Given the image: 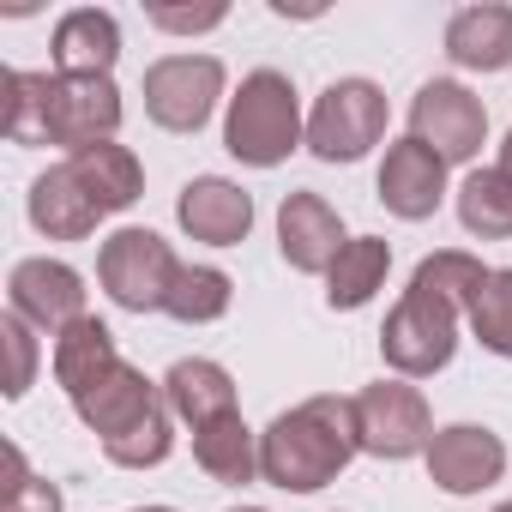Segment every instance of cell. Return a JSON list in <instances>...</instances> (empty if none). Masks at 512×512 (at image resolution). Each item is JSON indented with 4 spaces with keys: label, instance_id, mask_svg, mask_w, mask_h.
Here are the masks:
<instances>
[{
    "label": "cell",
    "instance_id": "f1b7e54d",
    "mask_svg": "<svg viewBox=\"0 0 512 512\" xmlns=\"http://www.w3.org/2000/svg\"><path fill=\"white\" fill-rule=\"evenodd\" d=\"M464 320H470V332H476L482 350L512 356V266L506 272H488V284L476 290V302H470Z\"/></svg>",
    "mask_w": 512,
    "mask_h": 512
},
{
    "label": "cell",
    "instance_id": "4316f807",
    "mask_svg": "<svg viewBox=\"0 0 512 512\" xmlns=\"http://www.w3.org/2000/svg\"><path fill=\"white\" fill-rule=\"evenodd\" d=\"M0 133L13 145H49V133H43V73H25V67L0 73Z\"/></svg>",
    "mask_w": 512,
    "mask_h": 512
},
{
    "label": "cell",
    "instance_id": "6da1fadb",
    "mask_svg": "<svg viewBox=\"0 0 512 512\" xmlns=\"http://www.w3.org/2000/svg\"><path fill=\"white\" fill-rule=\"evenodd\" d=\"M356 452H362L356 398L320 392V398L284 410V416L260 434V482H272V488H284V494H314V488L338 482Z\"/></svg>",
    "mask_w": 512,
    "mask_h": 512
},
{
    "label": "cell",
    "instance_id": "9c48e42d",
    "mask_svg": "<svg viewBox=\"0 0 512 512\" xmlns=\"http://www.w3.org/2000/svg\"><path fill=\"white\" fill-rule=\"evenodd\" d=\"M410 139L428 145L440 163H476V151L488 145V109L458 79H428L410 97Z\"/></svg>",
    "mask_w": 512,
    "mask_h": 512
},
{
    "label": "cell",
    "instance_id": "5bb4252c",
    "mask_svg": "<svg viewBox=\"0 0 512 512\" xmlns=\"http://www.w3.org/2000/svg\"><path fill=\"white\" fill-rule=\"evenodd\" d=\"M374 193H380V205H386L392 217L422 223V217H434L440 199H446V163H440L428 145H416V139L404 133L398 145H386V163H380Z\"/></svg>",
    "mask_w": 512,
    "mask_h": 512
},
{
    "label": "cell",
    "instance_id": "d590c367",
    "mask_svg": "<svg viewBox=\"0 0 512 512\" xmlns=\"http://www.w3.org/2000/svg\"><path fill=\"white\" fill-rule=\"evenodd\" d=\"M229 512H266V506H229Z\"/></svg>",
    "mask_w": 512,
    "mask_h": 512
},
{
    "label": "cell",
    "instance_id": "7402d4cb",
    "mask_svg": "<svg viewBox=\"0 0 512 512\" xmlns=\"http://www.w3.org/2000/svg\"><path fill=\"white\" fill-rule=\"evenodd\" d=\"M386 272H392V241L386 235H356L344 253H338V266L326 272V308L338 314H350V308H368L374 296H380V284H386Z\"/></svg>",
    "mask_w": 512,
    "mask_h": 512
},
{
    "label": "cell",
    "instance_id": "ba28073f",
    "mask_svg": "<svg viewBox=\"0 0 512 512\" xmlns=\"http://www.w3.org/2000/svg\"><path fill=\"white\" fill-rule=\"evenodd\" d=\"M223 97V61L217 55H163L145 67V115L163 133H199Z\"/></svg>",
    "mask_w": 512,
    "mask_h": 512
},
{
    "label": "cell",
    "instance_id": "f546056e",
    "mask_svg": "<svg viewBox=\"0 0 512 512\" xmlns=\"http://www.w3.org/2000/svg\"><path fill=\"white\" fill-rule=\"evenodd\" d=\"M0 338H7V356H13L7 398H25L31 380H37V326H25L19 314H7V320H0Z\"/></svg>",
    "mask_w": 512,
    "mask_h": 512
},
{
    "label": "cell",
    "instance_id": "5b68a950",
    "mask_svg": "<svg viewBox=\"0 0 512 512\" xmlns=\"http://www.w3.org/2000/svg\"><path fill=\"white\" fill-rule=\"evenodd\" d=\"M43 133L67 157L109 145L121 133V91L109 73H43Z\"/></svg>",
    "mask_w": 512,
    "mask_h": 512
},
{
    "label": "cell",
    "instance_id": "1f68e13d",
    "mask_svg": "<svg viewBox=\"0 0 512 512\" xmlns=\"http://www.w3.org/2000/svg\"><path fill=\"white\" fill-rule=\"evenodd\" d=\"M0 512H61V488L49 476H31L13 500H0Z\"/></svg>",
    "mask_w": 512,
    "mask_h": 512
},
{
    "label": "cell",
    "instance_id": "484cf974",
    "mask_svg": "<svg viewBox=\"0 0 512 512\" xmlns=\"http://www.w3.org/2000/svg\"><path fill=\"white\" fill-rule=\"evenodd\" d=\"M488 284V266L476 260V253H464V247H446V253H428V260L416 266V278H410V290H428V296H446L452 308H464L470 314V302H476V290Z\"/></svg>",
    "mask_w": 512,
    "mask_h": 512
},
{
    "label": "cell",
    "instance_id": "30bf717a",
    "mask_svg": "<svg viewBox=\"0 0 512 512\" xmlns=\"http://www.w3.org/2000/svg\"><path fill=\"white\" fill-rule=\"evenodd\" d=\"M7 314H19L25 326L61 338L67 326L85 320V278L67 266V260H19L13 278H7Z\"/></svg>",
    "mask_w": 512,
    "mask_h": 512
},
{
    "label": "cell",
    "instance_id": "d4e9b609",
    "mask_svg": "<svg viewBox=\"0 0 512 512\" xmlns=\"http://www.w3.org/2000/svg\"><path fill=\"white\" fill-rule=\"evenodd\" d=\"M229 302H235V278L229 272H217V266H181L163 314L181 320V326H211V320L229 314Z\"/></svg>",
    "mask_w": 512,
    "mask_h": 512
},
{
    "label": "cell",
    "instance_id": "44dd1931",
    "mask_svg": "<svg viewBox=\"0 0 512 512\" xmlns=\"http://www.w3.org/2000/svg\"><path fill=\"white\" fill-rule=\"evenodd\" d=\"M163 398H169V410H175L187 428H205V422H217V416L235 410V380H229L223 362L187 356V362H175V368L163 374Z\"/></svg>",
    "mask_w": 512,
    "mask_h": 512
},
{
    "label": "cell",
    "instance_id": "7a4b0ae2",
    "mask_svg": "<svg viewBox=\"0 0 512 512\" xmlns=\"http://www.w3.org/2000/svg\"><path fill=\"white\" fill-rule=\"evenodd\" d=\"M296 145H308V121H302V103H296V85L290 73L278 67H253L241 79V91L229 97V115H223V151L247 169H278Z\"/></svg>",
    "mask_w": 512,
    "mask_h": 512
},
{
    "label": "cell",
    "instance_id": "2e32d148",
    "mask_svg": "<svg viewBox=\"0 0 512 512\" xmlns=\"http://www.w3.org/2000/svg\"><path fill=\"white\" fill-rule=\"evenodd\" d=\"M446 61L464 73H506L512 67V7L482 0L446 19Z\"/></svg>",
    "mask_w": 512,
    "mask_h": 512
},
{
    "label": "cell",
    "instance_id": "8fae6325",
    "mask_svg": "<svg viewBox=\"0 0 512 512\" xmlns=\"http://www.w3.org/2000/svg\"><path fill=\"white\" fill-rule=\"evenodd\" d=\"M428 482L440 494H482L506 476V440L482 422H452V428H434L428 440Z\"/></svg>",
    "mask_w": 512,
    "mask_h": 512
},
{
    "label": "cell",
    "instance_id": "8d00e7d4",
    "mask_svg": "<svg viewBox=\"0 0 512 512\" xmlns=\"http://www.w3.org/2000/svg\"><path fill=\"white\" fill-rule=\"evenodd\" d=\"M494 512H512V500H500V506H494Z\"/></svg>",
    "mask_w": 512,
    "mask_h": 512
},
{
    "label": "cell",
    "instance_id": "cb8c5ba5",
    "mask_svg": "<svg viewBox=\"0 0 512 512\" xmlns=\"http://www.w3.org/2000/svg\"><path fill=\"white\" fill-rule=\"evenodd\" d=\"M458 223L482 241H512V175L470 169L458 187Z\"/></svg>",
    "mask_w": 512,
    "mask_h": 512
},
{
    "label": "cell",
    "instance_id": "ffe728a7",
    "mask_svg": "<svg viewBox=\"0 0 512 512\" xmlns=\"http://www.w3.org/2000/svg\"><path fill=\"white\" fill-rule=\"evenodd\" d=\"M121 368V350H115V332L97 320V314H85L79 326H67L61 338H55V380H61V392L67 398H85L97 380H109Z\"/></svg>",
    "mask_w": 512,
    "mask_h": 512
},
{
    "label": "cell",
    "instance_id": "9a60e30c",
    "mask_svg": "<svg viewBox=\"0 0 512 512\" xmlns=\"http://www.w3.org/2000/svg\"><path fill=\"white\" fill-rule=\"evenodd\" d=\"M157 404H163V380H145L133 362H121L109 380H97L85 398H73V416L109 446V440H121L127 428H139Z\"/></svg>",
    "mask_w": 512,
    "mask_h": 512
},
{
    "label": "cell",
    "instance_id": "836d02e7",
    "mask_svg": "<svg viewBox=\"0 0 512 512\" xmlns=\"http://www.w3.org/2000/svg\"><path fill=\"white\" fill-rule=\"evenodd\" d=\"M500 175H512V133H506V145H500V163H494Z\"/></svg>",
    "mask_w": 512,
    "mask_h": 512
},
{
    "label": "cell",
    "instance_id": "603a6c76",
    "mask_svg": "<svg viewBox=\"0 0 512 512\" xmlns=\"http://www.w3.org/2000/svg\"><path fill=\"white\" fill-rule=\"evenodd\" d=\"M67 169L79 175V187L103 205V217L109 211H127L139 193H145V169H139V157L127 151V145H91V151H79V157H67Z\"/></svg>",
    "mask_w": 512,
    "mask_h": 512
},
{
    "label": "cell",
    "instance_id": "4dcf8cb0",
    "mask_svg": "<svg viewBox=\"0 0 512 512\" xmlns=\"http://www.w3.org/2000/svg\"><path fill=\"white\" fill-rule=\"evenodd\" d=\"M157 31H181V37H193V31H217L223 19H229V7L223 0H211V7H151L145 13Z\"/></svg>",
    "mask_w": 512,
    "mask_h": 512
},
{
    "label": "cell",
    "instance_id": "e575fe53",
    "mask_svg": "<svg viewBox=\"0 0 512 512\" xmlns=\"http://www.w3.org/2000/svg\"><path fill=\"white\" fill-rule=\"evenodd\" d=\"M133 512H175V506H133Z\"/></svg>",
    "mask_w": 512,
    "mask_h": 512
},
{
    "label": "cell",
    "instance_id": "277c9868",
    "mask_svg": "<svg viewBox=\"0 0 512 512\" xmlns=\"http://www.w3.org/2000/svg\"><path fill=\"white\" fill-rule=\"evenodd\" d=\"M458 320L464 308H452L446 296H428V290H404V302L386 314L380 326V356L398 380H428L452 362L458 350Z\"/></svg>",
    "mask_w": 512,
    "mask_h": 512
},
{
    "label": "cell",
    "instance_id": "83f0119b",
    "mask_svg": "<svg viewBox=\"0 0 512 512\" xmlns=\"http://www.w3.org/2000/svg\"><path fill=\"white\" fill-rule=\"evenodd\" d=\"M169 452H175V410H169V398H163L139 428H127L121 440H109V446H103V458H109V464H121V470H157Z\"/></svg>",
    "mask_w": 512,
    "mask_h": 512
},
{
    "label": "cell",
    "instance_id": "e0dca14e",
    "mask_svg": "<svg viewBox=\"0 0 512 512\" xmlns=\"http://www.w3.org/2000/svg\"><path fill=\"white\" fill-rule=\"evenodd\" d=\"M31 223H37V235H49V241H85V235H97L103 205L79 187V175H73L67 163H55V169H43V175L31 181Z\"/></svg>",
    "mask_w": 512,
    "mask_h": 512
},
{
    "label": "cell",
    "instance_id": "d6986e66",
    "mask_svg": "<svg viewBox=\"0 0 512 512\" xmlns=\"http://www.w3.org/2000/svg\"><path fill=\"white\" fill-rule=\"evenodd\" d=\"M193 464H199L211 482H223V488L260 482V434L241 422V410H229V416L193 428Z\"/></svg>",
    "mask_w": 512,
    "mask_h": 512
},
{
    "label": "cell",
    "instance_id": "4fadbf2b",
    "mask_svg": "<svg viewBox=\"0 0 512 512\" xmlns=\"http://www.w3.org/2000/svg\"><path fill=\"white\" fill-rule=\"evenodd\" d=\"M175 223L205 247H241L253 229V193L229 175H193L175 199Z\"/></svg>",
    "mask_w": 512,
    "mask_h": 512
},
{
    "label": "cell",
    "instance_id": "52a82bcc",
    "mask_svg": "<svg viewBox=\"0 0 512 512\" xmlns=\"http://www.w3.org/2000/svg\"><path fill=\"white\" fill-rule=\"evenodd\" d=\"M356 428H362V452L386 458V464H404V458L428 452V440H434L428 398L410 380H374V386H362L356 392Z\"/></svg>",
    "mask_w": 512,
    "mask_h": 512
},
{
    "label": "cell",
    "instance_id": "d6a6232c",
    "mask_svg": "<svg viewBox=\"0 0 512 512\" xmlns=\"http://www.w3.org/2000/svg\"><path fill=\"white\" fill-rule=\"evenodd\" d=\"M25 482H31V464H25V452H19V446L7 440V482H0V500H13V494H19Z\"/></svg>",
    "mask_w": 512,
    "mask_h": 512
},
{
    "label": "cell",
    "instance_id": "ac0fdd59",
    "mask_svg": "<svg viewBox=\"0 0 512 512\" xmlns=\"http://www.w3.org/2000/svg\"><path fill=\"white\" fill-rule=\"evenodd\" d=\"M49 55H55V73H109L121 61V25H115V13H103V7L61 13L55 37H49Z\"/></svg>",
    "mask_w": 512,
    "mask_h": 512
},
{
    "label": "cell",
    "instance_id": "7c38bea8",
    "mask_svg": "<svg viewBox=\"0 0 512 512\" xmlns=\"http://www.w3.org/2000/svg\"><path fill=\"white\" fill-rule=\"evenodd\" d=\"M350 247L344 235V217L320 199V193H284L278 205V253L290 272H308V278H326L338 266V253Z\"/></svg>",
    "mask_w": 512,
    "mask_h": 512
},
{
    "label": "cell",
    "instance_id": "3957f363",
    "mask_svg": "<svg viewBox=\"0 0 512 512\" xmlns=\"http://www.w3.org/2000/svg\"><path fill=\"white\" fill-rule=\"evenodd\" d=\"M175 278H181V260L157 229H115L97 247V284L127 314H163Z\"/></svg>",
    "mask_w": 512,
    "mask_h": 512
},
{
    "label": "cell",
    "instance_id": "8992f818",
    "mask_svg": "<svg viewBox=\"0 0 512 512\" xmlns=\"http://www.w3.org/2000/svg\"><path fill=\"white\" fill-rule=\"evenodd\" d=\"M386 139V91L374 79H338L308 115V151L320 163H362Z\"/></svg>",
    "mask_w": 512,
    "mask_h": 512
}]
</instances>
